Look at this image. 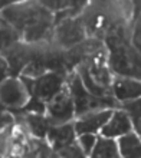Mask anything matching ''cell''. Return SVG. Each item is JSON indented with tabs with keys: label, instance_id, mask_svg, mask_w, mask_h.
Segmentation results:
<instances>
[{
	"label": "cell",
	"instance_id": "6da1fadb",
	"mask_svg": "<svg viewBox=\"0 0 141 158\" xmlns=\"http://www.w3.org/2000/svg\"><path fill=\"white\" fill-rule=\"evenodd\" d=\"M68 91L74 102V109L76 117H82L88 112H95L102 109H111L118 106V102L114 96H95L89 94L81 82L78 73H72L68 82Z\"/></svg>",
	"mask_w": 141,
	"mask_h": 158
},
{
	"label": "cell",
	"instance_id": "7a4b0ae2",
	"mask_svg": "<svg viewBox=\"0 0 141 158\" xmlns=\"http://www.w3.org/2000/svg\"><path fill=\"white\" fill-rule=\"evenodd\" d=\"M49 16H52L49 10L37 6L36 3H13L12 6H9L2 12L0 19L7 22L9 25L22 35L25 30L36 25L37 22L43 20Z\"/></svg>",
	"mask_w": 141,
	"mask_h": 158
},
{
	"label": "cell",
	"instance_id": "3957f363",
	"mask_svg": "<svg viewBox=\"0 0 141 158\" xmlns=\"http://www.w3.org/2000/svg\"><path fill=\"white\" fill-rule=\"evenodd\" d=\"M108 48H109V65L112 71L127 78H138L140 75L138 55H135V52L130 49L124 40L117 35L108 38Z\"/></svg>",
	"mask_w": 141,
	"mask_h": 158
},
{
	"label": "cell",
	"instance_id": "277c9868",
	"mask_svg": "<svg viewBox=\"0 0 141 158\" xmlns=\"http://www.w3.org/2000/svg\"><path fill=\"white\" fill-rule=\"evenodd\" d=\"M19 79L23 82L30 96H35L45 104L62 91L65 83V75L62 72H46L36 79L26 76H20Z\"/></svg>",
	"mask_w": 141,
	"mask_h": 158
},
{
	"label": "cell",
	"instance_id": "5b68a950",
	"mask_svg": "<svg viewBox=\"0 0 141 158\" xmlns=\"http://www.w3.org/2000/svg\"><path fill=\"white\" fill-rule=\"evenodd\" d=\"M29 98V92L19 78L9 76L0 83V105L10 109H22Z\"/></svg>",
	"mask_w": 141,
	"mask_h": 158
},
{
	"label": "cell",
	"instance_id": "8992f818",
	"mask_svg": "<svg viewBox=\"0 0 141 158\" xmlns=\"http://www.w3.org/2000/svg\"><path fill=\"white\" fill-rule=\"evenodd\" d=\"M48 121L53 125L68 124L75 115L74 102L68 89H62L58 95L52 98L46 105Z\"/></svg>",
	"mask_w": 141,
	"mask_h": 158
},
{
	"label": "cell",
	"instance_id": "52a82bcc",
	"mask_svg": "<svg viewBox=\"0 0 141 158\" xmlns=\"http://www.w3.org/2000/svg\"><path fill=\"white\" fill-rule=\"evenodd\" d=\"M85 32H83L82 22L79 19H63L56 27L55 32V40L59 46L65 49H72L78 46L83 40Z\"/></svg>",
	"mask_w": 141,
	"mask_h": 158
},
{
	"label": "cell",
	"instance_id": "ba28073f",
	"mask_svg": "<svg viewBox=\"0 0 141 158\" xmlns=\"http://www.w3.org/2000/svg\"><path fill=\"white\" fill-rule=\"evenodd\" d=\"M35 53V48L30 45H22L17 43L9 50L3 53V58L7 63L9 75L12 78H16V75L22 73V71L28 66V63L32 60Z\"/></svg>",
	"mask_w": 141,
	"mask_h": 158
},
{
	"label": "cell",
	"instance_id": "9c48e42d",
	"mask_svg": "<svg viewBox=\"0 0 141 158\" xmlns=\"http://www.w3.org/2000/svg\"><path fill=\"white\" fill-rule=\"evenodd\" d=\"M112 109H102V111H95V112H88L82 117H78V121L74 124L75 134L82 135V134H95L100 131L107 121L111 118Z\"/></svg>",
	"mask_w": 141,
	"mask_h": 158
},
{
	"label": "cell",
	"instance_id": "30bf717a",
	"mask_svg": "<svg viewBox=\"0 0 141 158\" xmlns=\"http://www.w3.org/2000/svg\"><path fill=\"white\" fill-rule=\"evenodd\" d=\"M131 121H130L128 115L121 111V109H117L114 111L111 115V118L107 121V124L101 128V135L104 138H117V137H122L125 134L131 132Z\"/></svg>",
	"mask_w": 141,
	"mask_h": 158
},
{
	"label": "cell",
	"instance_id": "8fae6325",
	"mask_svg": "<svg viewBox=\"0 0 141 158\" xmlns=\"http://www.w3.org/2000/svg\"><path fill=\"white\" fill-rule=\"evenodd\" d=\"M114 99L117 102H127L140 98V82L138 79L117 78L112 85Z\"/></svg>",
	"mask_w": 141,
	"mask_h": 158
},
{
	"label": "cell",
	"instance_id": "7c38bea8",
	"mask_svg": "<svg viewBox=\"0 0 141 158\" xmlns=\"http://www.w3.org/2000/svg\"><path fill=\"white\" fill-rule=\"evenodd\" d=\"M46 135H49V141L52 142L53 150L56 152L75 144V129L72 124L53 125L49 128Z\"/></svg>",
	"mask_w": 141,
	"mask_h": 158
},
{
	"label": "cell",
	"instance_id": "4fadbf2b",
	"mask_svg": "<svg viewBox=\"0 0 141 158\" xmlns=\"http://www.w3.org/2000/svg\"><path fill=\"white\" fill-rule=\"evenodd\" d=\"M91 158H121L118 145L112 138H96V142L91 151Z\"/></svg>",
	"mask_w": 141,
	"mask_h": 158
},
{
	"label": "cell",
	"instance_id": "5bb4252c",
	"mask_svg": "<svg viewBox=\"0 0 141 158\" xmlns=\"http://www.w3.org/2000/svg\"><path fill=\"white\" fill-rule=\"evenodd\" d=\"M117 145L121 158H140V138L135 134L130 132L120 137Z\"/></svg>",
	"mask_w": 141,
	"mask_h": 158
},
{
	"label": "cell",
	"instance_id": "9a60e30c",
	"mask_svg": "<svg viewBox=\"0 0 141 158\" xmlns=\"http://www.w3.org/2000/svg\"><path fill=\"white\" fill-rule=\"evenodd\" d=\"M22 39V35L15 27L9 25L7 22L0 19V52L4 53L6 50L17 45Z\"/></svg>",
	"mask_w": 141,
	"mask_h": 158
},
{
	"label": "cell",
	"instance_id": "2e32d148",
	"mask_svg": "<svg viewBox=\"0 0 141 158\" xmlns=\"http://www.w3.org/2000/svg\"><path fill=\"white\" fill-rule=\"evenodd\" d=\"M26 124L29 127L30 132L36 135L37 138H43L48 134L50 128V124L48 118H45L43 115H39V114H30L26 117Z\"/></svg>",
	"mask_w": 141,
	"mask_h": 158
},
{
	"label": "cell",
	"instance_id": "e0dca14e",
	"mask_svg": "<svg viewBox=\"0 0 141 158\" xmlns=\"http://www.w3.org/2000/svg\"><path fill=\"white\" fill-rule=\"evenodd\" d=\"M122 108H124L125 114L128 115L130 121H131V125L140 134V99H133V101L122 102Z\"/></svg>",
	"mask_w": 141,
	"mask_h": 158
},
{
	"label": "cell",
	"instance_id": "ac0fdd59",
	"mask_svg": "<svg viewBox=\"0 0 141 158\" xmlns=\"http://www.w3.org/2000/svg\"><path fill=\"white\" fill-rule=\"evenodd\" d=\"M96 142V137L94 134H82V135H79V148L82 151L85 155H89L91 154L92 148L95 145Z\"/></svg>",
	"mask_w": 141,
	"mask_h": 158
},
{
	"label": "cell",
	"instance_id": "d6986e66",
	"mask_svg": "<svg viewBox=\"0 0 141 158\" xmlns=\"http://www.w3.org/2000/svg\"><path fill=\"white\" fill-rule=\"evenodd\" d=\"M45 109H46L45 102L39 101L37 98H35V96H30L29 101H28L26 105L23 106V111H26V112L39 114V115H42V114L45 112Z\"/></svg>",
	"mask_w": 141,
	"mask_h": 158
},
{
	"label": "cell",
	"instance_id": "ffe728a7",
	"mask_svg": "<svg viewBox=\"0 0 141 158\" xmlns=\"http://www.w3.org/2000/svg\"><path fill=\"white\" fill-rule=\"evenodd\" d=\"M58 155L59 158H87V155L81 151V148L76 144H72V145L61 150L58 152Z\"/></svg>",
	"mask_w": 141,
	"mask_h": 158
},
{
	"label": "cell",
	"instance_id": "44dd1931",
	"mask_svg": "<svg viewBox=\"0 0 141 158\" xmlns=\"http://www.w3.org/2000/svg\"><path fill=\"white\" fill-rule=\"evenodd\" d=\"M9 76V68H7V63L4 60L3 56H0V83L3 82L4 79H7Z\"/></svg>",
	"mask_w": 141,
	"mask_h": 158
},
{
	"label": "cell",
	"instance_id": "7402d4cb",
	"mask_svg": "<svg viewBox=\"0 0 141 158\" xmlns=\"http://www.w3.org/2000/svg\"><path fill=\"white\" fill-rule=\"evenodd\" d=\"M137 36H138V27H137V30H135V38H137ZM134 45L137 46V49H138V48H140V43H138V40H137V39H134Z\"/></svg>",
	"mask_w": 141,
	"mask_h": 158
},
{
	"label": "cell",
	"instance_id": "603a6c76",
	"mask_svg": "<svg viewBox=\"0 0 141 158\" xmlns=\"http://www.w3.org/2000/svg\"><path fill=\"white\" fill-rule=\"evenodd\" d=\"M48 158H59V155H58V154H50Z\"/></svg>",
	"mask_w": 141,
	"mask_h": 158
}]
</instances>
